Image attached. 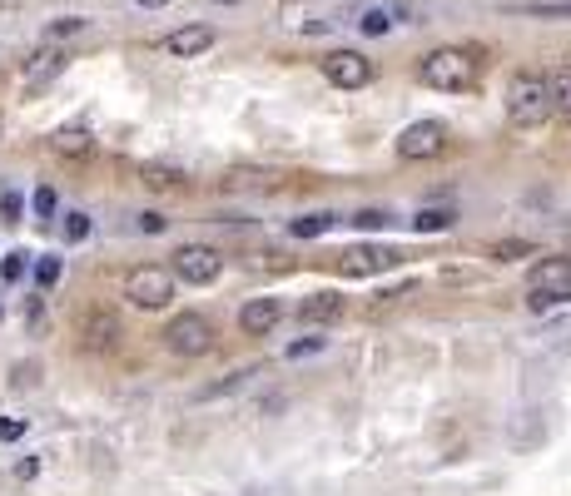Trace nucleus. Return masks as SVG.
Masks as SVG:
<instances>
[{
  "label": "nucleus",
  "mask_w": 571,
  "mask_h": 496,
  "mask_svg": "<svg viewBox=\"0 0 571 496\" xmlns=\"http://www.w3.org/2000/svg\"><path fill=\"white\" fill-rule=\"evenodd\" d=\"M477 70H482V60L472 55V50H462V45H437L423 55V65H418V80L428 85V90H442V95H452V90H467L472 80H477Z\"/></svg>",
  "instance_id": "nucleus-1"
},
{
  "label": "nucleus",
  "mask_w": 571,
  "mask_h": 496,
  "mask_svg": "<svg viewBox=\"0 0 571 496\" xmlns=\"http://www.w3.org/2000/svg\"><path fill=\"white\" fill-rule=\"evenodd\" d=\"M552 115H557V110H552L547 75H537V70H517L512 85H507V120L517 124V129H542Z\"/></svg>",
  "instance_id": "nucleus-2"
},
{
  "label": "nucleus",
  "mask_w": 571,
  "mask_h": 496,
  "mask_svg": "<svg viewBox=\"0 0 571 496\" xmlns=\"http://www.w3.org/2000/svg\"><path fill=\"white\" fill-rule=\"evenodd\" d=\"M393 149H398L403 164H432V159H442V154L452 149V129L442 120H413L398 134Z\"/></svg>",
  "instance_id": "nucleus-3"
},
{
  "label": "nucleus",
  "mask_w": 571,
  "mask_h": 496,
  "mask_svg": "<svg viewBox=\"0 0 571 496\" xmlns=\"http://www.w3.org/2000/svg\"><path fill=\"white\" fill-rule=\"evenodd\" d=\"M125 298H130V308H140V313L169 308V298H174V273L159 268V263L130 268V273H125Z\"/></svg>",
  "instance_id": "nucleus-4"
},
{
  "label": "nucleus",
  "mask_w": 571,
  "mask_h": 496,
  "mask_svg": "<svg viewBox=\"0 0 571 496\" xmlns=\"http://www.w3.org/2000/svg\"><path fill=\"white\" fill-rule=\"evenodd\" d=\"M169 273L174 283H189V288H209L219 273H224V253L214 244H179L169 253Z\"/></svg>",
  "instance_id": "nucleus-5"
},
{
  "label": "nucleus",
  "mask_w": 571,
  "mask_h": 496,
  "mask_svg": "<svg viewBox=\"0 0 571 496\" xmlns=\"http://www.w3.org/2000/svg\"><path fill=\"white\" fill-rule=\"evenodd\" d=\"M164 348L174 358H204V353H214V323L204 313H174L164 323Z\"/></svg>",
  "instance_id": "nucleus-6"
},
{
  "label": "nucleus",
  "mask_w": 571,
  "mask_h": 496,
  "mask_svg": "<svg viewBox=\"0 0 571 496\" xmlns=\"http://www.w3.org/2000/svg\"><path fill=\"white\" fill-rule=\"evenodd\" d=\"M318 70H323V80L333 90H363V85H373V60L363 50H328L318 60Z\"/></svg>",
  "instance_id": "nucleus-7"
},
{
  "label": "nucleus",
  "mask_w": 571,
  "mask_h": 496,
  "mask_svg": "<svg viewBox=\"0 0 571 496\" xmlns=\"http://www.w3.org/2000/svg\"><path fill=\"white\" fill-rule=\"evenodd\" d=\"M284 169H259V164H234V169H224L219 174V189L224 194H274V189H284Z\"/></svg>",
  "instance_id": "nucleus-8"
},
{
  "label": "nucleus",
  "mask_w": 571,
  "mask_h": 496,
  "mask_svg": "<svg viewBox=\"0 0 571 496\" xmlns=\"http://www.w3.org/2000/svg\"><path fill=\"white\" fill-rule=\"evenodd\" d=\"M65 65H70V55H65V50H55V45L35 50V55L20 65V85H25V95H40L45 85H55V80L65 75Z\"/></svg>",
  "instance_id": "nucleus-9"
},
{
  "label": "nucleus",
  "mask_w": 571,
  "mask_h": 496,
  "mask_svg": "<svg viewBox=\"0 0 571 496\" xmlns=\"http://www.w3.org/2000/svg\"><path fill=\"white\" fill-rule=\"evenodd\" d=\"M214 45H219V30H214V25H179V30H169V35L159 40V50L174 55V60H194V55H204V50H214Z\"/></svg>",
  "instance_id": "nucleus-10"
},
{
  "label": "nucleus",
  "mask_w": 571,
  "mask_h": 496,
  "mask_svg": "<svg viewBox=\"0 0 571 496\" xmlns=\"http://www.w3.org/2000/svg\"><path fill=\"white\" fill-rule=\"evenodd\" d=\"M527 283H532V293H562V298H571V258L567 253H542L532 263Z\"/></svg>",
  "instance_id": "nucleus-11"
},
{
  "label": "nucleus",
  "mask_w": 571,
  "mask_h": 496,
  "mask_svg": "<svg viewBox=\"0 0 571 496\" xmlns=\"http://www.w3.org/2000/svg\"><path fill=\"white\" fill-rule=\"evenodd\" d=\"M140 184L149 194H189V169H179V164H169V159H144Z\"/></svg>",
  "instance_id": "nucleus-12"
},
{
  "label": "nucleus",
  "mask_w": 571,
  "mask_h": 496,
  "mask_svg": "<svg viewBox=\"0 0 571 496\" xmlns=\"http://www.w3.org/2000/svg\"><path fill=\"white\" fill-rule=\"evenodd\" d=\"M279 323H284V303H279V298H249V303L239 308V328H244L249 338H269Z\"/></svg>",
  "instance_id": "nucleus-13"
},
{
  "label": "nucleus",
  "mask_w": 571,
  "mask_h": 496,
  "mask_svg": "<svg viewBox=\"0 0 571 496\" xmlns=\"http://www.w3.org/2000/svg\"><path fill=\"white\" fill-rule=\"evenodd\" d=\"M343 313H348V298H343V293H333V288L308 293V298L298 303V323H338Z\"/></svg>",
  "instance_id": "nucleus-14"
},
{
  "label": "nucleus",
  "mask_w": 571,
  "mask_h": 496,
  "mask_svg": "<svg viewBox=\"0 0 571 496\" xmlns=\"http://www.w3.org/2000/svg\"><path fill=\"white\" fill-rule=\"evenodd\" d=\"M80 338H85V348H90V353H110V348L120 343V318H115V313H105V308H95V313L80 323Z\"/></svg>",
  "instance_id": "nucleus-15"
},
{
  "label": "nucleus",
  "mask_w": 571,
  "mask_h": 496,
  "mask_svg": "<svg viewBox=\"0 0 571 496\" xmlns=\"http://www.w3.org/2000/svg\"><path fill=\"white\" fill-rule=\"evenodd\" d=\"M50 149H55L60 159H90V154H95V134H90L85 124H65V129L50 134Z\"/></svg>",
  "instance_id": "nucleus-16"
},
{
  "label": "nucleus",
  "mask_w": 571,
  "mask_h": 496,
  "mask_svg": "<svg viewBox=\"0 0 571 496\" xmlns=\"http://www.w3.org/2000/svg\"><path fill=\"white\" fill-rule=\"evenodd\" d=\"M398 263H403L398 248H353V253H343L348 273H378V268H398Z\"/></svg>",
  "instance_id": "nucleus-17"
},
{
  "label": "nucleus",
  "mask_w": 571,
  "mask_h": 496,
  "mask_svg": "<svg viewBox=\"0 0 571 496\" xmlns=\"http://www.w3.org/2000/svg\"><path fill=\"white\" fill-rule=\"evenodd\" d=\"M398 20H408V10H403V5H373V10H363V15H358V30H363V35H388Z\"/></svg>",
  "instance_id": "nucleus-18"
},
{
  "label": "nucleus",
  "mask_w": 571,
  "mask_h": 496,
  "mask_svg": "<svg viewBox=\"0 0 571 496\" xmlns=\"http://www.w3.org/2000/svg\"><path fill=\"white\" fill-rule=\"evenodd\" d=\"M338 219H343V214H333V209H318V214H303V219H293V224H288V234H293V239H318V234H328Z\"/></svg>",
  "instance_id": "nucleus-19"
},
{
  "label": "nucleus",
  "mask_w": 571,
  "mask_h": 496,
  "mask_svg": "<svg viewBox=\"0 0 571 496\" xmlns=\"http://www.w3.org/2000/svg\"><path fill=\"white\" fill-rule=\"evenodd\" d=\"M547 90H552V110H557V115H571V60L547 75Z\"/></svg>",
  "instance_id": "nucleus-20"
},
{
  "label": "nucleus",
  "mask_w": 571,
  "mask_h": 496,
  "mask_svg": "<svg viewBox=\"0 0 571 496\" xmlns=\"http://www.w3.org/2000/svg\"><path fill=\"white\" fill-rule=\"evenodd\" d=\"M85 30H90L85 15H60V20L45 25V45H55V40H75V35H85Z\"/></svg>",
  "instance_id": "nucleus-21"
},
{
  "label": "nucleus",
  "mask_w": 571,
  "mask_h": 496,
  "mask_svg": "<svg viewBox=\"0 0 571 496\" xmlns=\"http://www.w3.org/2000/svg\"><path fill=\"white\" fill-rule=\"evenodd\" d=\"M452 209H418V219H413V229L418 234H442V229H452Z\"/></svg>",
  "instance_id": "nucleus-22"
},
{
  "label": "nucleus",
  "mask_w": 571,
  "mask_h": 496,
  "mask_svg": "<svg viewBox=\"0 0 571 496\" xmlns=\"http://www.w3.org/2000/svg\"><path fill=\"white\" fill-rule=\"evenodd\" d=\"M487 258H497V263H512V258H532V244H522V239H497V244H482Z\"/></svg>",
  "instance_id": "nucleus-23"
},
{
  "label": "nucleus",
  "mask_w": 571,
  "mask_h": 496,
  "mask_svg": "<svg viewBox=\"0 0 571 496\" xmlns=\"http://www.w3.org/2000/svg\"><path fill=\"white\" fill-rule=\"evenodd\" d=\"M60 273H65V258H60V253L35 258V283H40V288H55V283H60Z\"/></svg>",
  "instance_id": "nucleus-24"
},
{
  "label": "nucleus",
  "mask_w": 571,
  "mask_h": 496,
  "mask_svg": "<svg viewBox=\"0 0 571 496\" xmlns=\"http://www.w3.org/2000/svg\"><path fill=\"white\" fill-rule=\"evenodd\" d=\"M30 209H35V219H55V209H60V194H55L50 184H40V189L30 194Z\"/></svg>",
  "instance_id": "nucleus-25"
},
{
  "label": "nucleus",
  "mask_w": 571,
  "mask_h": 496,
  "mask_svg": "<svg viewBox=\"0 0 571 496\" xmlns=\"http://www.w3.org/2000/svg\"><path fill=\"white\" fill-rule=\"evenodd\" d=\"M25 268H30V253H25V248H15V253H5L0 278H5V283H20V278H25Z\"/></svg>",
  "instance_id": "nucleus-26"
},
{
  "label": "nucleus",
  "mask_w": 571,
  "mask_h": 496,
  "mask_svg": "<svg viewBox=\"0 0 571 496\" xmlns=\"http://www.w3.org/2000/svg\"><path fill=\"white\" fill-rule=\"evenodd\" d=\"M348 224H358V229H388V224H393V214H388V209H358Z\"/></svg>",
  "instance_id": "nucleus-27"
},
{
  "label": "nucleus",
  "mask_w": 571,
  "mask_h": 496,
  "mask_svg": "<svg viewBox=\"0 0 571 496\" xmlns=\"http://www.w3.org/2000/svg\"><path fill=\"white\" fill-rule=\"evenodd\" d=\"M65 239H70V244H85V239H90V214H80V209L65 214Z\"/></svg>",
  "instance_id": "nucleus-28"
},
{
  "label": "nucleus",
  "mask_w": 571,
  "mask_h": 496,
  "mask_svg": "<svg viewBox=\"0 0 571 496\" xmlns=\"http://www.w3.org/2000/svg\"><path fill=\"white\" fill-rule=\"evenodd\" d=\"M20 209H25V199H20V194L10 189V194L0 199V219H5V224H15V219H20Z\"/></svg>",
  "instance_id": "nucleus-29"
},
{
  "label": "nucleus",
  "mask_w": 571,
  "mask_h": 496,
  "mask_svg": "<svg viewBox=\"0 0 571 496\" xmlns=\"http://www.w3.org/2000/svg\"><path fill=\"white\" fill-rule=\"evenodd\" d=\"M164 229H169L164 214H140V234H164Z\"/></svg>",
  "instance_id": "nucleus-30"
},
{
  "label": "nucleus",
  "mask_w": 571,
  "mask_h": 496,
  "mask_svg": "<svg viewBox=\"0 0 571 496\" xmlns=\"http://www.w3.org/2000/svg\"><path fill=\"white\" fill-rule=\"evenodd\" d=\"M35 363H20V368H15V377H10V387H35Z\"/></svg>",
  "instance_id": "nucleus-31"
},
{
  "label": "nucleus",
  "mask_w": 571,
  "mask_h": 496,
  "mask_svg": "<svg viewBox=\"0 0 571 496\" xmlns=\"http://www.w3.org/2000/svg\"><path fill=\"white\" fill-rule=\"evenodd\" d=\"M15 437H25V422L20 417H5L0 422V442H15Z\"/></svg>",
  "instance_id": "nucleus-32"
},
{
  "label": "nucleus",
  "mask_w": 571,
  "mask_h": 496,
  "mask_svg": "<svg viewBox=\"0 0 571 496\" xmlns=\"http://www.w3.org/2000/svg\"><path fill=\"white\" fill-rule=\"evenodd\" d=\"M532 15H542V20H567L571 5H532Z\"/></svg>",
  "instance_id": "nucleus-33"
},
{
  "label": "nucleus",
  "mask_w": 571,
  "mask_h": 496,
  "mask_svg": "<svg viewBox=\"0 0 571 496\" xmlns=\"http://www.w3.org/2000/svg\"><path fill=\"white\" fill-rule=\"evenodd\" d=\"M25 323H30V328H40V323H45V308H40V298H30V308H25Z\"/></svg>",
  "instance_id": "nucleus-34"
},
{
  "label": "nucleus",
  "mask_w": 571,
  "mask_h": 496,
  "mask_svg": "<svg viewBox=\"0 0 571 496\" xmlns=\"http://www.w3.org/2000/svg\"><path fill=\"white\" fill-rule=\"evenodd\" d=\"M318 348H323V343H318V338H308V343H293V348H288V358H303V353H318Z\"/></svg>",
  "instance_id": "nucleus-35"
},
{
  "label": "nucleus",
  "mask_w": 571,
  "mask_h": 496,
  "mask_svg": "<svg viewBox=\"0 0 571 496\" xmlns=\"http://www.w3.org/2000/svg\"><path fill=\"white\" fill-rule=\"evenodd\" d=\"M35 472H40V462H20V467H15V477H20V482H30Z\"/></svg>",
  "instance_id": "nucleus-36"
},
{
  "label": "nucleus",
  "mask_w": 571,
  "mask_h": 496,
  "mask_svg": "<svg viewBox=\"0 0 571 496\" xmlns=\"http://www.w3.org/2000/svg\"><path fill=\"white\" fill-rule=\"evenodd\" d=\"M135 5H140V10H164L169 0H135Z\"/></svg>",
  "instance_id": "nucleus-37"
},
{
  "label": "nucleus",
  "mask_w": 571,
  "mask_h": 496,
  "mask_svg": "<svg viewBox=\"0 0 571 496\" xmlns=\"http://www.w3.org/2000/svg\"><path fill=\"white\" fill-rule=\"evenodd\" d=\"M214 5H244V0H214Z\"/></svg>",
  "instance_id": "nucleus-38"
}]
</instances>
